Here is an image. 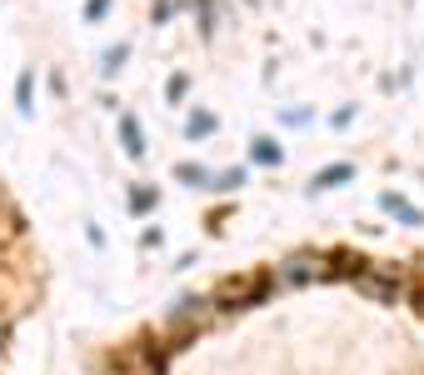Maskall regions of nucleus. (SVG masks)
Returning <instances> with one entry per match:
<instances>
[{"mask_svg": "<svg viewBox=\"0 0 424 375\" xmlns=\"http://www.w3.org/2000/svg\"><path fill=\"white\" fill-rule=\"evenodd\" d=\"M254 160H280V145H270V140H254Z\"/></svg>", "mask_w": 424, "mask_h": 375, "instance_id": "f03ea898", "label": "nucleus"}, {"mask_svg": "<svg viewBox=\"0 0 424 375\" xmlns=\"http://www.w3.org/2000/svg\"><path fill=\"white\" fill-rule=\"evenodd\" d=\"M125 140H130V155L145 151V145H140V131H135V120H125Z\"/></svg>", "mask_w": 424, "mask_h": 375, "instance_id": "20e7f679", "label": "nucleus"}, {"mask_svg": "<svg viewBox=\"0 0 424 375\" xmlns=\"http://www.w3.org/2000/svg\"><path fill=\"white\" fill-rule=\"evenodd\" d=\"M350 175V165H334V171H325V175H314V185H334V180H345Z\"/></svg>", "mask_w": 424, "mask_h": 375, "instance_id": "7ed1b4c3", "label": "nucleus"}, {"mask_svg": "<svg viewBox=\"0 0 424 375\" xmlns=\"http://www.w3.org/2000/svg\"><path fill=\"white\" fill-rule=\"evenodd\" d=\"M385 211H394L399 220H410V225H419V220H424L414 205H410V200H399V195H385Z\"/></svg>", "mask_w": 424, "mask_h": 375, "instance_id": "f257e3e1", "label": "nucleus"}]
</instances>
